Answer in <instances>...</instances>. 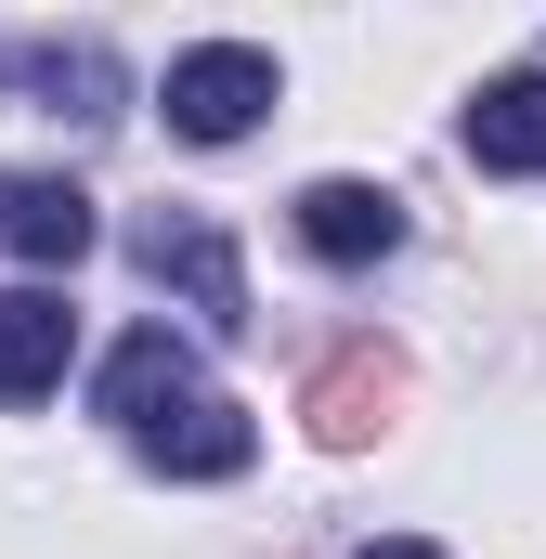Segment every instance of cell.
<instances>
[{"mask_svg": "<svg viewBox=\"0 0 546 559\" xmlns=\"http://www.w3.org/2000/svg\"><path fill=\"white\" fill-rule=\"evenodd\" d=\"M273 92H286V79H273L261 39H195V52H169V92H156V105H169L182 143H248L273 118Z\"/></svg>", "mask_w": 546, "mask_h": 559, "instance_id": "obj_1", "label": "cell"}, {"mask_svg": "<svg viewBox=\"0 0 546 559\" xmlns=\"http://www.w3.org/2000/svg\"><path fill=\"white\" fill-rule=\"evenodd\" d=\"M131 261H143L156 286H182L209 338H235V325H248V274H235V235H222L209 209H143V222H131Z\"/></svg>", "mask_w": 546, "mask_h": 559, "instance_id": "obj_2", "label": "cell"}, {"mask_svg": "<svg viewBox=\"0 0 546 559\" xmlns=\"http://www.w3.org/2000/svg\"><path fill=\"white\" fill-rule=\"evenodd\" d=\"M0 248L39 261V274H66V261L92 248V195H79L66 169H0Z\"/></svg>", "mask_w": 546, "mask_h": 559, "instance_id": "obj_3", "label": "cell"}, {"mask_svg": "<svg viewBox=\"0 0 546 559\" xmlns=\"http://www.w3.org/2000/svg\"><path fill=\"white\" fill-rule=\"evenodd\" d=\"M92 404H105V417H131V442H143V429L169 417V404H195V352H182L169 325H131V338L105 352V378H92Z\"/></svg>", "mask_w": 546, "mask_h": 559, "instance_id": "obj_4", "label": "cell"}, {"mask_svg": "<svg viewBox=\"0 0 546 559\" xmlns=\"http://www.w3.org/2000/svg\"><path fill=\"white\" fill-rule=\"evenodd\" d=\"M299 248L339 261V274H352V261H391V248H404V195H391V182H312V195H299Z\"/></svg>", "mask_w": 546, "mask_h": 559, "instance_id": "obj_5", "label": "cell"}, {"mask_svg": "<svg viewBox=\"0 0 546 559\" xmlns=\"http://www.w3.org/2000/svg\"><path fill=\"white\" fill-rule=\"evenodd\" d=\"M66 352H79V312L52 286H0V404H39L66 378Z\"/></svg>", "mask_w": 546, "mask_h": 559, "instance_id": "obj_6", "label": "cell"}, {"mask_svg": "<svg viewBox=\"0 0 546 559\" xmlns=\"http://www.w3.org/2000/svg\"><path fill=\"white\" fill-rule=\"evenodd\" d=\"M468 169H508V182H534V169H546V66L468 92Z\"/></svg>", "mask_w": 546, "mask_h": 559, "instance_id": "obj_7", "label": "cell"}, {"mask_svg": "<svg viewBox=\"0 0 546 559\" xmlns=\"http://www.w3.org/2000/svg\"><path fill=\"white\" fill-rule=\"evenodd\" d=\"M143 455H156V468H169V481H235V468H248V455H261V429L235 417V404H222V391H195V404H169V417L143 429Z\"/></svg>", "mask_w": 546, "mask_h": 559, "instance_id": "obj_8", "label": "cell"}, {"mask_svg": "<svg viewBox=\"0 0 546 559\" xmlns=\"http://www.w3.org/2000/svg\"><path fill=\"white\" fill-rule=\"evenodd\" d=\"M391 391H404L391 352H339V365L312 378V442H365V429L391 417Z\"/></svg>", "mask_w": 546, "mask_h": 559, "instance_id": "obj_9", "label": "cell"}, {"mask_svg": "<svg viewBox=\"0 0 546 559\" xmlns=\"http://www.w3.org/2000/svg\"><path fill=\"white\" fill-rule=\"evenodd\" d=\"M365 559H442V547H429V534H378Z\"/></svg>", "mask_w": 546, "mask_h": 559, "instance_id": "obj_10", "label": "cell"}]
</instances>
